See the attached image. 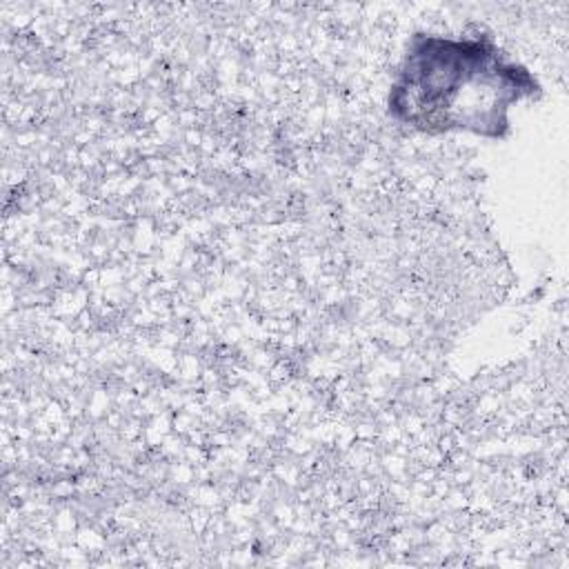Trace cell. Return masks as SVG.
<instances>
[{
	"label": "cell",
	"mask_w": 569,
	"mask_h": 569,
	"mask_svg": "<svg viewBox=\"0 0 569 569\" xmlns=\"http://www.w3.org/2000/svg\"><path fill=\"white\" fill-rule=\"evenodd\" d=\"M536 91V78L487 36H416L391 84L389 113L431 133L502 138L511 104Z\"/></svg>",
	"instance_id": "cell-1"
}]
</instances>
